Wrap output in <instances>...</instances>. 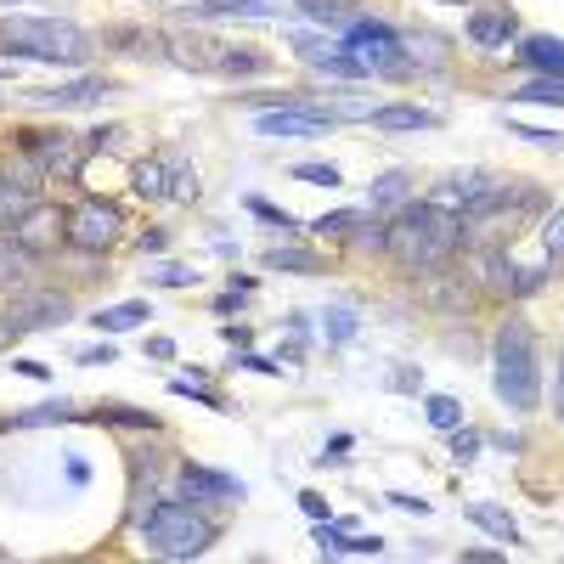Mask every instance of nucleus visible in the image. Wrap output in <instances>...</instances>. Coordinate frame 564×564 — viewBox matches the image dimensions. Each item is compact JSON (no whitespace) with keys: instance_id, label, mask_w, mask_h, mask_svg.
I'll return each mask as SVG.
<instances>
[{"instance_id":"f257e3e1","label":"nucleus","mask_w":564,"mask_h":564,"mask_svg":"<svg viewBox=\"0 0 564 564\" xmlns=\"http://www.w3.org/2000/svg\"><path fill=\"white\" fill-rule=\"evenodd\" d=\"M463 243V220L441 204H401L390 238H384V254L401 265V271H435L457 254Z\"/></svg>"},{"instance_id":"f03ea898","label":"nucleus","mask_w":564,"mask_h":564,"mask_svg":"<svg viewBox=\"0 0 564 564\" xmlns=\"http://www.w3.org/2000/svg\"><path fill=\"white\" fill-rule=\"evenodd\" d=\"M491 390L502 406L513 412H536L542 406V367H536V339L531 327L513 316L497 327V345H491Z\"/></svg>"},{"instance_id":"7ed1b4c3","label":"nucleus","mask_w":564,"mask_h":564,"mask_svg":"<svg viewBox=\"0 0 564 564\" xmlns=\"http://www.w3.org/2000/svg\"><path fill=\"white\" fill-rule=\"evenodd\" d=\"M7 57L23 63H52V68H79L90 57V34L68 18H7L0 23Z\"/></svg>"},{"instance_id":"20e7f679","label":"nucleus","mask_w":564,"mask_h":564,"mask_svg":"<svg viewBox=\"0 0 564 564\" xmlns=\"http://www.w3.org/2000/svg\"><path fill=\"white\" fill-rule=\"evenodd\" d=\"M141 542L159 558H198L215 542V525L204 513H193V502H159L148 520H141Z\"/></svg>"},{"instance_id":"39448f33","label":"nucleus","mask_w":564,"mask_h":564,"mask_svg":"<svg viewBox=\"0 0 564 564\" xmlns=\"http://www.w3.org/2000/svg\"><path fill=\"white\" fill-rule=\"evenodd\" d=\"M119 231H124V215H119V204H108V198H85V204L68 215V243H74V249H113Z\"/></svg>"},{"instance_id":"423d86ee","label":"nucleus","mask_w":564,"mask_h":564,"mask_svg":"<svg viewBox=\"0 0 564 564\" xmlns=\"http://www.w3.org/2000/svg\"><path fill=\"white\" fill-rule=\"evenodd\" d=\"M135 193L141 198H198V175L181 159H141L135 164Z\"/></svg>"},{"instance_id":"0eeeda50","label":"nucleus","mask_w":564,"mask_h":564,"mask_svg":"<svg viewBox=\"0 0 564 564\" xmlns=\"http://www.w3.org/2000/svg\"><path fill=\"white\" fill-rule=\"evenodd\" d=\"M254 130H260L265 141H311V135L334 130V119H322V113L305 108V102H282V108H265V113L254 119Z\"/></svg>"},{"instance_id":"6e6552de","label":"nucleus","mask_w":564,"mask_h":564,"mask_svg":"<svg viewBox=\"0 0 564 564\" xmlns=\"http://www.w3.org/2000/svg\"><path fill=\"white\" fill-rule=\"evenodd\" d=\"M85 141H74L68 130H34L29 135V159L45 170V175H63V181H74L79 175V164H85Z\"/></svg>"},{"instance_id":"1a4fd4ad","label":"nucleus","mask_w":564,"mask_h":564,"mask_svg":"<svg viewBox=\"0 0 564 564\" xmlns=\"http://www.w3.org/2000/svg\"><path fill=\"white\" fill-rule=\"evenodd\" d=\"M68 316H74L68 294H23V300L7 311L12 334H40V327H63Z\"/></svg>"},{"instance_id":"9d476101","label":"nucleus","mask_w":564,"mask_h":564,"mask_svg":"<svg viewBox=\"0 0 564 564\" xmlns=\"http://www.w3.org/2000/svg\"><path fill=\"white\" fill-rule=\"evenodd\" d=\"M289 45H294V57L300 63H311V68H322V74H334V79H361L367 68L356 63V57H345L334 40H316V34H289Z\"/></svg>"},{"instance_id":"9b49d317","label":"nucleus","mask_w":564,"mask_h":564,"mask_svg":"<svg viewBox=\"0 0 564 564\" xmlns=\"http://www.w3.org/2000/svg\"><path fill=\"white\" fill-rule=\"evenodd\" d=\"M181 491L198 497V502H238V497H243V480L215 475V468H204V463H186V468H181Z\"/></svg>"},{"instance_id":"f8f14e48","label":"nucleus","mask_w":564,"mask_h":564,"mask_svg":"<svg viewBox=\"0 0 564 564\" xmlns=\"http://www.w3.org/2000/svg\"><path fill=\"white\" fill-rule=\"evenodd\" d=\"M108 90H113L108 79L85 74V79H74V85H63V90H29V97H34L40 108H57V113H63V108H97Z\"/></svg>"},{"instance_id":"ddd939ff","label":"nucleus","mask_w":564,"mask_h":564,"mask_svg":"<svg viewBox=\"0 0 564 564\" xmlns=\"http://www.w3.org/2000/svg\"><path fill=\"white\" fill-rule=\"evenodd\" d=\"M520 40V23L513 12H475L468 18V45H480V52H502V45Z\"/></svg>"},{"instance_id":"4468645a","label":"nucleus","mask_w":564,"mask_h":564,"mask_svg":"<svg viewBox=\"0 0 564 564\" xmlns=\"http://www.w3.org/2000/svg\"><path fill=\"white\" fill-rule=\"evenodd\" d=\"M193 18H243V23H271V18H282V7L276 0H198L193 7Z\"/></svg>"},{"instance_id":"2eb2a0df","label":"nucleus","mask_w":564,"mask_h":564,"mask_svg":"<svg viewBox=\"0 0 564 564\" xmlns=\"http://www.w3.org/2000/svg\"><path fill=\"white\" fill-rule=\"evenodd\" d=\"M316 547L322 553H367V558H379L384 553V536H345V525L316 520Z\"/></svg>"},{"instance_id":"dca6fc26","label":"nucleus","mask_w":564,"mask_h":564,"mask_svg":"<svg viewBox=\"0 0 564 564\" xmlns=\"http://www.w3.org/2000/svg\"><path fill=\"white\" fill-rule=\"evenodd\" d=\"M372 130H435L441 124V113H430V108H412V102H395V108H372V119H367Z\"/></svg>"},{"instance_id":"f3484780","label":"nucleus","mask_w":564,"mask_h":564,"mask_svg":"<svg viewBox=\"0 0 564 564\" xmlns=\"http://www.w3.org/2000/svg\"><path fill=\"white\" fill-rule=\"evenodd\" d=\"M63 238V220L52 215V209H29L23 220H18V243L34 254V249H45V243H57Z\"/></svg>"},{"instance_id":"a211bd4d","label":"nucleus","mask_w":564,"mask_h":564,"mask_svg":"<svg viewBox=\"0 0 564 564\" xmlns=\"http://www.w3.org/2000/svg\"><path fill=\"white\" fill-rule=\"evenodd\" d=\"M520 57H525L536 74H558V79H564V40L531 34V40H520Z\"/></svg>"},{"instance_id":"6ab92c4d","label":"nucleus","mask_w":564,"mask_h":564,"mask_svg":"<svg viewBox=\"0 0 564 564\" xmlns=\"http://www.w3.org/2000/svg\"><path fill=\"white\" fill-rule=\"evenodd\" d=\"M153 311H148V300H124V305H108V311H97L90 322L102 327V334H130V327H141Z\"/></svg>"},{"instance_id":"aec40b11","label":"nucleus","mask_w":564,"mask_h":564,"mask_svg":"<svg viewBox=\"0 0 564 564\" xmlns=\"http://www.w3.org/2000/svg\"><path fill=\"white\" fill-rule=\"evenodd\" d=\"M468 525L491 531L497 542H520V525H513V520H508L502 508H491V502H468Z\"/></svg>"},{"instance_id":"412c9836","label":"nucleus","mask_w":564,"mask_h":564,"mask_svg":"<svg viewBox=\"0 0 564 564\" xmlns=\"http://www.w3.org/2000/svg\"><path fill=\"white\" fill-rule=\"evenodd\" d=\"M300 12H305L311 23H322V29H345V23L356 18L350 0H300Z\"/></svg>"},{"instance_id":"4be33fe9","label":"nucleus","mask_w":564,"mask_h":564,"mask_svg":"<svg viewBox=\"0 0 564 564\" xmlns=\"http://www.w3.org/2000/svg\"><path fill=\"white\" fill-rule=\"evenodd\" d=\"M34 209V198H29V181H7V175H0V226H12V220H23Z\"/></svg>"},{"instance_id":"5701e85b","label":"nucleus","mask_w":564,"mask_h":564,"mask_svg":"<svg viewBox=\"0 0 564 564\" xmlns=\"http://www.w3.org/2000/svg\"><path fill=\"white\" fill-rule=\"evenodd\" d=\"M513 102H558L564 108V79L558 74H536L531 85H520V90H508Z\"/></svg>"},{"instance_id":"b1692460","label":"nucleus","mask_w":564,"mask_h":564,"mask_svg":"<svg viewBox=\"0 0 564 564\" xmlns=\"http://www.w3.org/2000/svg\"><path fill=\"white\" fill-rule=\"evenodd\" d=\"M29 260H34V254H29L18 238H0V289H12V282H23Z\"/></svg>"},{"instance_id":"393cba45","label":"nucleus","mask_w":564,"mask_h":564,"mask_svg":"<svg viewBox=\"0 0 564 564\" xmlns=\"http://www.w3.org/2000/svg\"><path fill=\"white\" fill-rule=\"evenodd\" d=\"M265 265H271V271H294V276H316V271H322V260H316L311 249H271Z\"/></svg>"},{"instance_id":"a878e982","label":"nucleus","mask_w":564,"mask_h":564,"mask_svg":"<svg viewBox=\"0 0 564 564\" xmlns=\"http://www.w3.org/2000/svg\"><path fill=\"white\" fill-rule=\"evenodd\" d=\"M372 209H395V204H406V175L401 170H390L379 186H372V198H367Z\"/></svg>"},{"instance_id":"bb28decb","label":"nucleus","mask_w":564,"mask_h":564,"mask_svg":"<svg viewBox=\"0 0 564 564\" xmlns=\"http://www.w3.org/2000/svg\"><path fill=\"white\" fill-rule=\"evenodd\" d=\"M423 412H430L435 430H457V423H463V406L452 395H430V401H423Z\"/></svg>"},{"instance_id":"cd10ccee","label":"nucleus","mask_w":564,"mask_h":564,"mask_svg":"<svg viewBox=\"0 0 564 564\" xmlns=\"http://www.w3.org/2000/svg\"><path fill=\"white\" fill-rule=\"evenodd\" d=\"M63 417H74L63 401H52V406H34V412H18L12 423H18V430H34V423H63Z\"/></svg>"},{"instance_id":"c85d7f7f","label":"nucleus","mask_w":564,"mask_h":564,"mask_svg":"<svg viewBox=\"0 0 564 564\" xmlns=\"http://www.w3.org/2000/svg\"><path fill=\"white\" fill-rule=\"evenodd\" d=\"M294 181H305V186H339L345 175L334 164H294Z\"/></svg>"},{"instance_id":"c756f323","label":"nucleus","mask_w":564,"mask_h":564,"mask_svg":"<svg viewBox=\"0 0 564 564\" xmlns=\"http://www.w3.org/2000/svg\"><path fill=\"white\" fill-rule=\"evenodd\" d=\"M322 334L334 339V345H345V339L356 334V316H350L345 305H339V311H327V322H322Z\"/></svg>"},{"instance_id":"7c9ffc66","label":"nucleus","mask_w":564,"mask_h":564,"mask_svg":"<svg viewBox=\"0 0 564 564\" xmlns=\"http://www.w3.org/2000/svg\"><path fill=\"white\" fill-rule=\"evenodd\" d=\"M542 249H547V260H558V254H564V209H553V215H547V226H542Z\"/></svg>"},{"instance_id":"2f4dec72","label":"nucleus","mask_w":564,"mask_h":564,"mask_svg":"<svg viewBox=\"0 0 564 564\" xmlns=\"http://www.w3.org/2000/svg\"><path fill=\"white\" fill-rule=\"evenodd\" d=\"M322 238H339V231H350L356 226V209H334V215H322V220H311Z\"/></svg>"},{"instance_id":"473e14b6","label":"nucleus","mask_w":564,"mask_h":564,"mask_svg":"<svg viewBox=\"0 0 564 564\" xmlns=\"http://www.w3.org/2000/svg\"><path fill=\"white\" fill-rule=\"evenodd\" d=\"M220 68H226V74H265V57H254V52H231V57H220Z\"/></svg>"},{"instance_id":"72a5a7b5","label":"nucleus","mask_w":564,"mask_h":564,"mask_svg":"<svg viewBox=\"0 0 564 564\" xmlns=\"http://www.w3.org/2000/svg\"><path fill=\"white\" fill-rule=\"evenodd\" d=\"M249 209H254L260 220H271L276 231H294V215H289V209H276V204H265V198H249Z\"/></svg>"},{"instance_id":"f704fd0d","label":"nucleus","mask_w":564,"mask_h":564,"mask_svg":"<svg viewBox=\"0 0 564 564\" xmlns=\"http://www.w3.org/2000/svg\"><path fill=\"white\" fill-rule=\"evenodd\" d=\"M153 276L164 282V289H193V282H198V271H186V265H159Z\"/></svg>"},{"instance_id":"c9c22d12","label":"nucleus","mask_w":564,"mask_h":564,"mask_svg":"<svg viewBox=\"0 0 564 564\" xmlns=\"http://www.w3.org/2000/svg\"><path fill=\"white\" fill-rule=\"evenodd\" d=\"M475 452H480V435H475V430H452V457H457V463H468Z\"/></svg>"},{"instance_id":"e433bc0d","label":"nucleus","mask_w":564,"mask_h":564,"mask_svg":"<svg viewBox=\"0 0 564 564\" xmlns=\"http://www.w3.org/2000/svg\"><path fill=\"white\" fill-rule=\"evenodd\" d=\"M513 135L536 141V148H564V135H558V130H536V124H513Z\"/></svg>"},{"instance_id":"4c0bfd02","label":"nucleus","mask_w":564,"mask_h":564,"mask_svg":"<svg viewBox=\"0 0 564 564\" xmlns=\"http://www.w3.org/2000/svg\"><path fill=\"white\" fill-rule=\"evenodd\" d=\"M79 361H85V367H108V361H119V356H113V345L102 339V345H90V350H79Z\"/></svg>"},{"instance_id":"58836bf2","label":"nucleus","mask_w":564,"mask_h":564,"mask_svg":"<svg viewBox=\"0 0 564 564\" xmlns=\"http://www.w3.org/2000/svg\"><path fill=\"white\" fill-rule=\"evenodd\" d=\"M350 452V435H334V441H327V452H316V463H339Z\"/></svg>"},{"instance_id":"ea45409f","label":"nucleus","mask_w":564,"mask_h":564,"mask_svg":"<svg viewBox=\"0 0 564 564\" xmlns=\"http://www.w3.org/2000/svg\"><path fill=\"white\" fill-rule=\"evenodd\" d=\"M238 367H249V372H265V379H276V361H265V356H238Z\"/></svg>"},{"instance_id":"a19ab883","label":"nucleus","mask_w":564,"mask_h":564,"mask_svg":"<svg viewBox=\"0 0 564 564\" xmlns=\"http://www.w3.org/2000/svg\"><path fill=\"white\" fill-rule=\"evenodd\" d=\"M300 508H305V513H311V520H327V502H322V497H316V491H305V497H300Z\"/></svg>"},{"instance_id":"79ce46f5","label":"nucleus","mask_w":564,"mask_h":564,"mask_svg":"<svg viewBox=\"0 0 564 564\" xmlns=\"http://www.w3.org/2000/svg\"><path fill=\"white\" fill-rule=\"evenodd\" d=\"M390 502H395V508H406V513H430V502H423V497H406V491H395Z\"/></svg>"},{"instance_id":"37998d69","label":"nucleus","mask_w":564,"mask_h":564,"mask_svg":"<svg viewBox=\"0 0 564 564\" xmlns=\"http://www.w3.org/2000/svg\"><path fill=\"white\" fill-rule=\"evenodd\" d=\"M148 356H153V361H170V356H175V339H153Z\"/></svg>"},{"instance_id":"c03bdc74","label":"nucleus","mask_w":564,"mask_h":564,"mask_svg":"<svg viewBox=\"0 0 564 564\" xmlns=\"http://www.w3.org/2000/svg\"><path fill=\"white\" fill-rule=\"evenodd\" d=\"M68 480H74V486H85V480H90V468H85V457H68Z\"/></svg>"},{"instance_id":"a18cd8bd","label":"nucleus","mask_w":564,"mask_h":564,"mask_svg":"<svg viewBox=\"0 0 564 564\" xmlns=\"http://www.w3.org/2000/svg\"><path fill=\"white\" fill-rule=\"evenodd\" d=\"M558 417H564V361H558Z\"/></svg>"},{"instance_id":"49530a36","label":"nucleus","mask_w":564,"mask_h":564,"mask_svg":"<svg viewBox=\"0 0 564 564\" xmlns=\"http://www.w3.org/2000/svg\"><path fill=\"white\" fill-rule=\"evenodd\" d=\"M7 339H12V322H7V316H0V345H7Z\"/></svg>"},{"instance_id":"de8ad7c7","label":"nucleus","mask_w":564,"mask_h":564,"mask_svg":"<svg viewBox=\"0 0 564 564\" xmlns=\"http://www.w3.org/2000/svg\"><path fill=\"white\" fill-rule=\"evenodd\" d=\"M441 7H463V0H441Z\"/></svg>"},{"instance_id":"09e8293b","label":"nucleus","mask_w":564,"mask_h":564,"mask_svg":"<svg viewBox=\"0 0 564 564\" xmlns=\"http://www.w3.org/2000/svg\"><path fill=\"white\" fill-rule=\"evenodd\" d=\"M0 7H18V0H0Z\"/></svg>"}]
</instances>
